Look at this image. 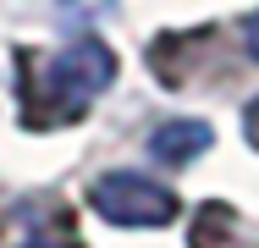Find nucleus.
Returning a JSON list of instances; mask_svg holds the SVG:
<instances>
[{
	"mask_svg": "<svg viewBox=\"0 0 259 248\" xmlns=\"http://www.w3.org/2000/svg\"><path fill=\"white\" fill-rule=\"evenodd\" d=\"M248 248H259V243H248Z\"/></svg>",
	"mask_w": 259,
	"mask_h": 248,
	"instance_id": "obj_7",
	"label": "nucleus"
},
{
	"mask_svg": "<svg viewBox=\"0 0 259 248\" xmlns=\"http://www.w3.org/2000/svg\"><path fill=\"white\" fill-rule=\"evenodd\" d=\"M243 133H248V144L259 149V99H248V110H243Z\"/></svg>",
	"mask_w": 259,
	"mask_h": 248,
	"instance_id": "obj_5",
	"label": "nucleus"
},
{
	"mask_svg": "<svg viewBox=\"0 0 259 248\" xmlns=\"http://www.w3.org/2000/svg\"><path fill=\"white\" fill-rule=\"evenodd\" d=\"M89 204L110 226H171L177 210H182L171 188H160L155 177H138V171H105V177H94Z\"/></svg>",
	"mask_w": 259,
	"mask_h": 248,
	"instance_id": "obj_2",
	"label": "nucleus"
},
{
	"mask_svg": "<svg viewBox=\"0 0 259 248\" xmlns=\"http://www.w3.org/2000/svg\"><path fill=\"white\" fill-rule=\"evenodd\" d=\"M33 248H72V243H33Z\"/></svg>",
	"mask_w": 259,
	"mask_h": 248,
	"instance_id": "obj_6",
	"label": "nucleus"
},
{
	"mask_svg": "<svg viewBox=\"0 0 259 248\" xmlns=\"http://www.w3.org/2000/svg\"><path fill=\"white\" fill-rule=\"evenodd\" d=\"M209 144H215V133H209V121H199V116L160 121L155 133H149V154H155V160H165V166H193Z\"/></svg>",
	"mask_w": 259,
	"mask_h": 248,
	"instance_id": "obj_3",
	"label": "nucleus"
},
{
	"mask_svg": "<svg viewBox=\"0 0 259 248\" xmlns=\"http://www.w3.org/2000/svg\"><path fill=\"white\" fill-rule=\"evenodd\" d=\"M243 45H248V55L259 61V11H248V17H243Z\"/></svg>",
	"mask_w": 259,
	"mask_h": 248,
	"instance_id": "obj_4",
	"label": "nucleus"
},
{
	"mask_svg": "<svg viewBox=\"0 0 259 248\" xmlns=\"http://www.w3.org/2000/svg\"><path fill=\"white\" fill-rule=\"evenodd\" d=\"M110 83H116V55L100 39H77L45 66V105L55 110V121H77V110H89Z\"/></svg>",
	"mask_w": 259,
	"mask_h": 248,
	"instance_id": "obj_1",
	"label": "nucleus"
}]
</instances>
